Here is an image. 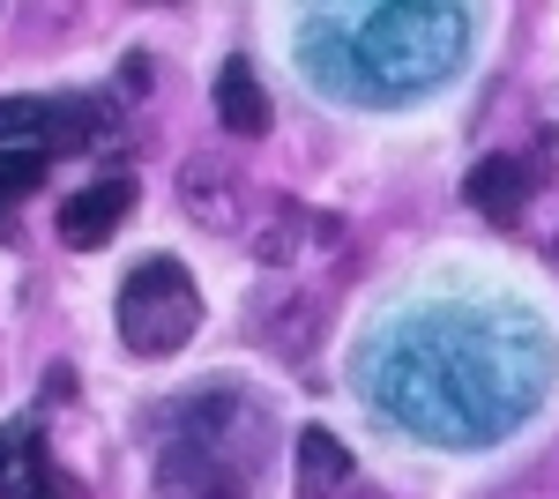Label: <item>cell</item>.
Here are the masks:
<instances>
[{"mask_svg": "<svg viewBox=\"0 0 559 499\" xmlns=\"http://www.w3.org/2000/svg\"><path fill=\"white\" fill-rule=\"evenodd\" d=\"M463 52V15L455 8H381L366 15V60L381 90H432Z\"/></svg>", "mask_w": 559, "mask_h": 499, "instance_id": "1", "label": "cell"}, {"mask_svg": "<svg viewBox=\"0 0 559 499\" xmlns=\"http://www.w3.org/2000/svg\"><path fill=\"white\" fill-rule=\"evenodd\" d=\"M202 321V298H194V276L179 269L173 253H150L134 261L128 284H120V343L134 358H165L179 351Z\"/></svg>", "mask_w": 559, "mask_h": 499, "instance_id": "2", "label": "cell"}, {"mask_svg": "<svg viewBox=\"0 0 559 499\" xmlns=\"http://www.w3.org/2000/svg\"><path fill=\"white\" fill-rule=\"evenodd\" d=\"M157 492L165 499H247V470L216 440H173V455L157 470Z\"/></svg>", "mask_w": 559, "mask_h": 499, "instance_id": "3", "label": "cell"}, {"mask_svg": "<svg viewBox=\"0 0 559 499\" xmlns=\"http://www.w3.org/2000/svg\"><path fill=\"white\" fill-rule=\"evenodd\" d=\"M179 202H187V216H194L202 231H224V224L247 216V179H239L231 165H216V157H187V171H179Z\"/></svg>", "mask_w": 559, "mask_h": 499, "instance_id": "4", "label": "cell"}, {"mask_svg": "<svg viewBox=\"0 0 559 499\" xmlns=\"http://www.w3.org/2000/svg\"><path fill=\"white\" fill-rule=\"evenodd\" d=\"M128 209H134V179H97V187H83V194L60 202V239L75 253L105 247V231H112Z\"/></svg>", "mask_w": 559, "mask_h": 499, "instance_id": "5", "label": "cell"}, {"mask_svg": "<svg viewBox=\"0 0 559 499\" xmlns=\"http://www.w3.org/2000/svg\"><path fill=\"white\" fill-rule=\"evenodd\" d=\"M463 194H471V209L485 216V224H522V209H530V194H537V179H530V165L522 157H485V165L463 179Z\"/></svg>", "mask_w": 559, "mask_h": 499, "instance_id": "6", "label": "cell"}, {"mask_svg": "<svg viewBox=\"0 0 559 499\" xmlns=\"http://www.w3.org/2000/svg\"><path fill=\"white\" fill-rule=\"evenodd\" d=\"M216 120L231 134H269V90L254 83L247 60H224L216 68Z\"/></svg>", "mask_w": 559, "mask_h": 499, "instance_id": "7", "label": "cell"}, {"mask_svg": "<svg viewBox=\"0 0 559 499\" xmlns=\"http://www.w3.org/2000/svg\"><path fill=\"white\" fill-rule=\"evenodd\" d=\"M350 485V455L336 432H321V425H306L299 432V499H329Z\"/></svg>", "mask_w": 559, "mask_h": 499, "instance_id": "8", "label": "cell"}, {"mask_svg": "<svg viewBox=\"0 0 559 499\" xmlns=\"http://www.w3.org/2000/svg\"><path fill=\"white\" fill-rule=\"evenodd\" d=\"M52 142V105L45 97H0V157L8 150H45Z\"/></svg>", "mask_w": 559, "mask_h": 499, "instance_id": "9", "label": "cell"}, {"mask_svg": "<svg viewBox=\"0 0 559 499\" xmlns=\"http://www.w3.org/2000/svg\"><path fill=\"white\" fill-rule=\"evenodd\" d=\"M299 231H306V209L299 202H269L254 216V261H269V269L292 261V253H299Z\"/></svg>", "mask_w": 559, "mask_h": 499, "instance_id": "10", "label": "cell"}, {"mask_svg": "<svg viewBox=\"0 0 559 499\" xmlns=\"http://www.w3.org/2000/svg\"><path fill=\"white\" fill-rule=\"evenodd\" d=\"M45 179V150H8L0 157V194H31Z\"/></svg>", "mask_w": 559, "mask_h": 499, "instance_id": "11", "label": "cell"}, {"mask_svg": "<svg viewBox=\"0 0 559 499\" xmlns=\"http://www.w3.org/2000/svg\"><path fill=\"white\" fill-rule=\"evenodd\" d=\"M23 440H31V432H0V492H8V477H15V455H23Z\"/></svg>", "mask_w": 559, "mask_h": 499, "instance_id": "12", "label": "cell"}]
</instances>
